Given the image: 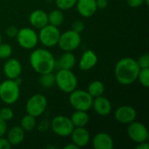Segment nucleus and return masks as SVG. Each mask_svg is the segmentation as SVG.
I'll return each mask as SVG.
<instances>
[{
  "mask_svg": "<svg viewBox=\"0 0 149 149\" xmlns=\"http://www.w3.org/2000/svg\"><path fill=\"white\" fill-rule=\"evenodd\" d=\"M140 70L141 68L134 58L125 57L117 62L114 67V76L120 84L128 86L137 80Z\"/></svg>",
  "mask_w": 149,
  "mask_h": 149,
  "instance_id": "nucleus-1",
  "label": "nucleus"
},
{
  "mask_svg": "<svg viewBox=\"0 0 149 149\" xmlns=\"http://www.w3.org/2000/svg\"><path fill=\"white\" fill-rule=\"evenodd\" d=\"M55 60L52 52L44 48L36 49L30 55L31 66L38 74L52 72L55 69Z\"/></svg>",
  "mask_w": 149,
  "mask_h": 149,
  "instance_id": "nucleus-2",
  "label": "nucleus"
},
{
  "mask_svg": "<svg viewBox=\"0 0 149 149\" xmlns=\"http://www.w3.org/2000/svg\"><path fill=\"white\" fill-rule=\"evenodd\" d=\"M20 97V87L15 79H6L0 84V100L6 105L15 104Z\"/></svg>",
  "mask_w": 149,
  "mask_h": 149,
  "instance_id": "nucleus-3",
  "label": "nucleus"
},
{
  "mask_svg": "<svg viewBox=\"0 0 149 149\" xmlns=\"http://www.w3.org/2000/svg\"><path fill=\"white\" fill-rule=\"evenodd\" d=\"M55 84L65 93L74 91L78 86V79L71 70L60 69L55 74Z\"/></svg>",
  "mask_w": 149,
  "mask_h": 149,
  "instance_id": "nucleus-4",
  "label": "nucleus"
},
{
  "mask_svg": "<svg viewBox=\"0 0 149 149\" xmlns=\"http://www.w3.org/2000/svg\"><path fill=\"white\" fill-rule=\"evenodd\" d=\"M93 98L85 90H74L70 93L69 103L71 107L78 111H89L93 106Z\"/></svg>",
  "mask_w": 149,
  "mask_h": 149,
  "instance_id": "nucleus-5",
  "label": "nucleus"
},
{
  "mask_svg": "<svg viewBox=\"0 0 149 149\" xmlns=\"http://www.w3.org/2000/svg\"><path fill=\"white\" fill-rule=\"evenodd\" d=\"M39 30V33L38 34V41L44 46L54 47L55 45H58L61 34L58 30V27L48 24Z\"/></svg>",
  "mask_w": 149,
  "mask_h": 149,
  "instance_id": "nucleus-6",
  "label": "nucleus"
},
{
  "mask_svg": "<svg viewBox=\"0 0 149 149\" xmlns=\"http://www.w3.org/2000/svg\"><path fill=\"white\" fill-rule=\"evenodd\" d=\"M52 132L59 137H68L71 135L74 126L69 117L64 115H58L51 121Z\"/></svg>",
  "mask_w": 149,
  "mask_h": 149,
  "instance_id": "nucleus-7",
  "label": "nucleus"
},
{
  "mask_svg": "<svg viewBox=\"0 0 149 149\" xmlns=\"http://www.w3.org/2000/svg\"><path fill=\"white\" fill-rule=\"evenodd\" d=\"M16 38L18 45L26 50L35 48L38 43V33L30 27H24L18 30Z\"/></svg>",
  "mask_w": 149,
  "mask_h": 149,
  "instance_id": "nucleus-8",
  "label": "nucleus"
},
{
  "mask_svg": "<svg viewBox=\"0 0 149 149\" xmlns=\"http://www.w3.org/2000/svg\"><path fill=\"white\" fill-rule=\"evenodd\" d=\"M81 44V37L80 34L69 30L60 34L58 39V46L64 52H73L75 51Z\"/></svg>",
  "mask_w": 149,
  "mask_h": 149,
  "instance_id": "nucleus-9",
  "label": "nucleus"
},
{
  "mask_svg": "<svg viewBox=\"0 0 149 149\" xmlns=\"http://www.w3.org/2000/svg\"><path fill=\"white\" fill-rule=\"evenodd\" d=\"M47 107V100L43 94H34L26 102V113L34 117L41 116Z\"/></svg>",
  "mask_w": 149,
  "mask_h": 149,
  "instance_id": "nucleus-10",
  "label": "nucleus"
},
{
  "mask_svg": "<svg viewBox=\"0 0 149 149\" xmlns=\"http://www.w3.org/2000/svg\"><path fill=\"white\" fill-rule=\"evenodd\" d=\"M128 137L135 143H141L148 140L149 134L147 127L139 121H133L128 124L127 127Z\"/></svg>",
  "mask_w": 149,
  "mask_h": 149,
  "instance_id": "nucleus-11",
  "label": "nucleus"
},
{
  "mask_svg": "<svg viewBox=\"0 0 149 149\" xmlns=\"http://www.w3.org/2000/svg\"><path fill=\"white\" fill-rule=\"evenodd\" d=\"M114 117L119 123L128 125L135 120L137 117V112L133 107L124 105L117 108L114 113Z\"/></svg>",
  "mask_w": 149,
  "mask_h": 149,
  "instance_id": "nucleus-12",
  "label": "nucleus"
},
{
  "mask_svg": "<svg viewBox=\"0 0 149 149\" xmlns=\"http://www.w3.org/2000/svg\"><path fill=\"white\" fill-rule=\"evenodd\" d=\"M75 5L79 14L86 18L93 17L98 10L96 0H77Z\"/></svg>",
  "mask_w": 149,
  "mask_h": 149,
  "instance_id": "nucleus-13",
  "label": "nucleus"
},
{
  "mask_svg": "<svg viewBox=\"0 0 149 149\" xmlns=\"http://www.w3.org/2000/svg\"><path fill=\"white\" fill-rule=\"evenodd\" d=\"M22 65L17 58H7L3 65V72L7 79H16L22 73Z\"/></svg>",
  "mask_w": 149,
  "mask_h": 149,
  "instance_id": "nucleus-14",
  "label": "nucleus"
},
{
  "mask_svg": "<svg viewBox=\"0 0 149 149\" xmlns=\"http://www.w3.org/2000/svg\"><path fill=\"white\" fill-rule=\"evenodd\" d=\"M92 108H93L94 112L98 115L105 117L111 113L112 104L107 98L101 95V96H99V97H96L93 99Z\"/></svg>",
  "mask_w": 149,
  "mask_h": 149,
  "instance_id": "nucleus-15",
  "label": "nucleus"
},
{
  "mask_svg": "<svg viewBox=\"0 0 149 149\" xmlns=\"http://www.w3.org/2000/svg\"><path fill=\"white\" fill-rule=\"evenodd\" d=\"M70 136L72 138V143L78 146L79 148L86 147L89 143L91 139L90 133L86 128H85V127H74Z\"/></svg>",
  "mask_w": 149,
  "mask_h": 149,
  "instance_id": "nucleus-16",
  "label": "nucleus"
},
{
  "mask_svg": "<svg viewBox=\"0 0 149 149\" xmlns=\"http://www.w3.org/2000/svg\"><path fill=\"white\" fill-rule=\"evenodd\" d=\"M98 63V56L92 50H86L79 61V67L81 71H89Z\"/></svg>",
  "mask_w": 149,
  "mask_h": 149,
  "instance_id": "nucleus-17",
  "label": "nucleus"
},
{
  "mask_svg": "<svg viewBox=\"0 0 149 149\" xmlns=\"http://www.w3.org/2000/svg\"><path fill=\"white\" fill-rule=\"evenodd\" d=\"M93 147L95 149H113L114 142L110 134L101 132L94 135L93 139Z\"/></svg>",
  "mask_w": 149,
  "mask_h": 149,
  "instance_id": "nucleus-18",
  "label": "nucleus"
},
{
  "mask_svg": "<svg viewBox=\"0 0 149 149\" xmlns=\"http://www.w3.org/2000/svg\"><path fill=\"white\" fill-rule=\"evenodd\" d=\"M29 21L34 28L41 29L48 24V14L43 10H35L30 14Z\"/></svg>",
  "mask_w": 149,
  "mask_h": 149,
  "instance_id": "nucleus-19",
  "label": "nucleus"
},
{
  "mask_svg": "<svg viewBox=\"0 0 149 149\" xmlns=\"http://www.w3.org/2000/svg\"><path fill=\"white\" fill-rule=\"evenodd\" d=\"M75 63L76 58L74 54L72 52H65L58 60H55V69L72 70L74 67Z\"/></svg>",
  "mask_w": 149,
  "mask_h": 149,
  "instance_id": "nucleus-20",
  "label": "nucleus"
},
{
  "mask_svg": "<svg viewBox=\"0 0 149 149\" xmlns=\"http://www.w3.org/2000/svg\"><path fill=\"white\" fill-rule=\"evenodd\" d=\"M7 133V140L12 146H17L21 144L24 139V131L20 126L12 127Z\"/></svg>",
  "mask_w": 149,
  "mask_h": 149,
  "instance_id": "nucleus-21",
  "label": "nucleus"
},
{
  "mask_svg": "<svg viewBox=\"0 0 149 149\" xmlns=\"http://www.w3.org/2000/svg\"><path fill=\"white\" fill-rule=\"evenodd\" d=\"M71 120L74 127H86L89 122V115L86 111H78L75 112L71 116Z\"/></svg>",
  "mask_w": 149,
  "mask_h": 149,
  "instance_id": "nucleus-22",
  "label": "nucleus"
},
{
  "mask_svg": "<svg viewBox=\"0 0 149 149\" xmlns=\"http://www.w3.org/2000/svg\"><path fill=\"white\" fill-rule=\"evenodd\" d=\"M88 93L94 99L96 97L101 96L105 93V86L100 80H94L91 82L87 88Z\"/></svg>",
  "mask_w": 149,
  "mask_h": 149,
  "instance_id": "nucleus-23",
  "label": "nucleus"
},
{
  "mask_svg": "<svg viewBox=\"0 0 149 149\" xmlns=\"http://www.w3.org/2000/svg\"><path fill=\"white\" fill-rule=\"evenodd\" d=\"M64 20H65L64 14H63L62 10L59 9L53 10L48 14V24H49L58 27L63 24Z\"/></svg>",
  "mask_w": 149,
  "mask_h": 149,
  "instance_id": "nucleus-24",
  "label": "nucleus"
},
{
  "mask_svg": "<svg viewBox=\"0 0 149 149\" xmlns=\"http://www.w3.org/2000/svg\"><path fill=\"white\" fill-rule=\"evenodd\" d=\"M37 126V121H36V117L26 114L24 115L20 121V127L24 129V132H31L34 128H36Z\"/></svg>",
  "mask_w": 149,
  "mask_h": 149,
  "instance_id": "nucleus-25",
  "label": "nucleus"
},
{
  "mask_svg": "<svg viewBox=\"0 0 149 149\" xmlns=\"http://www.w3.org/2000/svg\"><path fill=\"white\" fill-rule=\"evenodd\" d=\"M39 83L44 88H50L53 86L55 85V74L52 72L40 74Z\"/></svg>",
  "mask_w": 149,
  "mask_h": 149,
  "instance_id": "nucleus-26",
  "label": "nucleus"
},
{
  "mask_svg": "<svg viewBox=\"0 0 149 149\" xmlns=\"http://www.w3.org/2000/svg\"><path fill=\"white\" fill-rule=\"evenodd\" d=\"M137 80H139V82L141 83V85L146 88H148L149 86V68H143L141 69L139 73H138V77H137Z\"/></svg>",
  "mask_w": 149,
  "mask_h": 149,
  "instance_id": "nucleus-27",
  "label": "nucleus"
},
{
  "mask_svg": "<svg viewBox=\"0 0 149 149\" xmlns=\"http://www.w3.org/2000/svg\"><path fill=\"white\" fill-rule=\"evenodd\" d=\"M77 0H55L58 9L61 10H67L75 6Z\"/></svg>",
  "mask_w": 149,
  "mask_h": 149,
  "instance_id": "nucleus-28",
  "label": "nucleus"
},
{
  "mask_svg": "<svg viewBox=\"0 0 149 149\" xmlns=\"http://www.w3.org/2000/svg\"><path fill=\"white\" fill-rule=\"evenodd\" d=\"M12 54V48L10 45L6 43L0 44V58L7 59L10 58Z\"/></svg>",
  "mask_w": 149,
  "mask_h": 149,
  "instance_id": "nucleus-29",
  "label": "nucleus"
},
{
  "mask_svg": "<svg viewBox=\"0 0 149 149\" xmlns=\"http://www.w3.org/2000/svg\"><path fill=\"white\" fill-rule=\"evenodd\" d=\"M14 116L13 111L10 107H3L0 108V118L3 119L5 121L10 120Z\"/></svg>",
  "mask_w": 149,
  "mask_h": 149,
  "instance_id": "nucleus-30",
  "label": "nucleus"
},
{
  "mask_svg": "<svg viewBox=\"0 0 149 149\" xmlns=\"http://www.w3.org/2000/svg\"><path fill=\"white\" fill-rule=\"evenodd\" d=\"M140 68L143 69V68H149V56L148 53H144L142 54L138 60H136Z\"/></svg>",
  "mask_w": 149,
  "mask_h": 149,
  "instance_id": "nucleus-31",
  "label": "nucleus"
},
{
  "mask_svg": "<svg viewBox=\"0 0 149 149\" xmlns=\"http://www.w3.org/2000/svg\"><path fill=\"white\" fill-rule=\"evenodd\" d=\"M72 31H76V32H78V33H81V32H83L84 31V30H85V23L83 22V21H81V20H76V21H74L73 23H72Z\"/></svg>",
  "mask_w": 149,
  "mask_h": 149,
  "instance_id": "nucleus-32",
  "label": "nucleus"
},
{
  "mask_svg": "<svg viewBox=\"0 0 149 149\" xmlns=\"http://www.w3.org/2000/svg\"><path fill=\"white\" fill-rule=\"evenodd\" d=\"M36 127H38V130L39 132H45V131H47L50 128L51 122L48 120H44L40 121L38 124H37Z\"/></svg>",
  "mask_w": 149,
  "mask_h": 149,
  "instance_id": "nucleus-33",
  "label": "nucleus"
},
{
  "mask_svg": "<svg viewBox=\"0 0 149 149\" xmlns=\"http://www.w3.org/2000/svg\"><path fill=\"white\" fill-rule=\"evenodd\" d=\"M17 31H18V29L14 26V25H10V26H8L5 30V33L7 35V37L10 38H16L17 34Z\"/></svg>",
  "mask_w": 149,
  "mask_h": 149,
  "instance_id": "nucleus-34",
  "label": "nucleus"
},
{
  "mask_svg": "<svg viewBox=\"0 0 149 149\" xmlns=\"http://www.w3.org/2000/svg\"><path fill=\"white\" fill-rule=\"evenodd\" d=\"M127 3L132 8H137L144 3V0H127Z\"/></svg>",
  "mask_w": 149,
  "mask_h": 149,
  "instance_id": "nucleus-35",
  "label": "nucleus"
},
{
  "mask_svg": "<svg viewBox=\"0 0 149 149\" xmlns=\"http://www.w3.org/2000/svg\"><path fill=\"white\" fill-rule=\"evenodd\" d=\"M7 132V121L0 118V137H3Z\"/></svg>",
  "mask_w": 149,
  "mask_h": 149,
  "instance_id": "nucleus-36",
  "label": "nucleus"
},
{
  "mask_svg": "<svg viewBox=\"0 0 149 149\" xmlns=\"http://www.w3.org/2000/svg\"><path fill=\"white\" fill-rule=\"evenodd\" d=\"M11 145L6 138L0 137V149H10Z\"/></svg>",
  "mask_w": 149,
  "mask_h": 149,
  "instance_id": "nucleus-37",
  "label": "nucleus"
},
{
  "mask_svg": "<svg viewBox=\"0 0 149 149\" xmlns=\"http://www.w3.org/2000/svg\"><path fill=\"white\" fill-rule=\"evenodd\" d=\"M98 9H105L107 6V0H96Z\"/></svg>",
  "mask_w": 149,
  "mask_h": 149,
  "instance_id": "nucleus-38",
  "label": "nucleus"
},
{
  "mask_svg": "<svg viewBox=\"0 0 149 149\" xmlns=\"http://www.w3.org/2000/svg\"><path fill=\"white\" fill-rule=\"evenodd\" d=\"M138 145L136 146L137 149H148L149 148V144L147 141L144 142H141V143H137Z\"/></svg>",
  "mask_w": 149,
  "mask_h": 149,
  "instance_id": "nucleus-39",
  "label": "nucleus"
},
{
  "mask_svg": "<svg viewBox=\"0 0 149 149\" xmlns=\"http://www.w3.org/2000/svg\"><path fill=\"white\" fill-rule=\"evenodd\" d=\"M64 148L65 149H78L79 148V147L78 146H76L74 143H70V144H68V145H66V146H65L64 147Z\"/></svg>",
  "mask_w": 149,
  "mask_h": 149,
  "instance_id": "nucleus-40",
  "label": "nucleus"
},
{
  "mask_svg": "<svg viewBox=\"0 0 149 149\" xmlns=\"http://www.w3.org/2000/svg\"><path fill=\"white\" fill-rule=\"evenodd\" d=\"M144 3H146L147 5H148L149 3V0H144Z\"/></svg>",
  "mask_w": 149,
  "mask_h": 149,
  "instance_id": "nucleus-41",
  "label": "nucleus"
},
{
  "mask_svg": "<svg viewBox=\"0 0 149 149\" xmlns=\"http://www.w3.org/2000/svg\"><path fill=\"white\" fill-rule=\"evenodd\" d=\"M2 43V35H1V33H0V44Z\"/></svg>",
  "mask_w": 149,
  "mask_h": 149,
  "instance_id": "nucleus-42",
  "label": "nucleus"
}]
</instances>
